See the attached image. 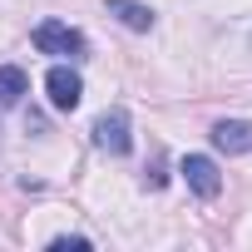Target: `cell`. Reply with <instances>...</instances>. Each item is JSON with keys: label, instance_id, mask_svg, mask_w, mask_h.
Instances as JSON below:
<instances>
[{"label": "cell", "instance_id": "obj_2", "mask_svg": "<svg viewBox=\"0 0 252 252\" xmlns=\"http://www.w3.org/2000/svg\"><path fill=\"white\" fill-rule=\"evenodd\" d=\"M94 144H99L104 154L124 158V154L134 149V134H129V114H124V109H109V114H99V119H94Z\"/></svg>", "mask_w": 252, "mask_h": 252}, {"label": "cell", "instance_id": "obj_8", "mask_svg": "<svg viewBox=\"0 0 252 252\" xmlns=\"http://www.w3.org/2000/svg\"><path fill=\"white\" fill-rule=\"evenodd\" d=\"M50 247H55V252H84V247H89V237H55Z\"/></svg>", "mask_w": 252, "mask_h": 252}, {"label": "cell", "instance_id": "obj_1", "mask_svg": "<svg viewBox=\"0 0 252 252\" xmlns=\"http://www.w3.org/2000/svg\"><path fill=\"white\" fill-rule=\"evenodd\" d=\"M30 40H35L40 55H69V60H79V55L89 50L84 30H74V25H64V20H40Z\"/></svg>", "mask_w": 252, "mask_h": 252}, {"label": "cell", "instance_id": "obj_6", "mask_svg": "<svg viewBox=\"0 0 252 252\" xmlns=\"http://www.w3.org/2000/svg\"><path fill=\"white\" fill-rule=\"evenodd\" d=\"M109 15L124 25V30H154V10L144 5V0H109Z\"/></svg>", "mask_w": 252, "mask_h": 252}, {"label": "cell", "instance_id": "obj_4", "mask_svg": "<svg viewBox=\"0 0 252 252\" xmlns=\"http://www.w3.org/2000/svg\"><path fill=\"white\" fill-rule=\"evenodd\" d=\"M178 173H183V183H188L198 198H218V193H222V173H218V163H213L208 154H188V158L178 163Z\"/></svg>", "mask_w": 252, "mask_h": 252}, {"label": "cell", "instance_id": "obj_5", "mask_svg": "<svg viewBox=\"0 0 252 252\" xmlns=\"http://www.w3.org/2000/svg\"><path fill=\"white\" fill-rule=\"evenodd\" d=\"M208 139H213V149H222V154H252V124H247V119H218Z\"/></svg>", "mask_w": 252, "mask_h": 252}, {"label": "cell", "instance_id": "obj_7", "mask_svg": "<svg viewBox=\"0 0 252 252\" xmlns=\"http://www.w3.org/2000/svg\"><path fill=\"white\" fill-rule=\"evenodd\" d=\"M25 89H30V74H25L20 64H0V104L15 109V104L25 99Z\"/></svg>", "mask_w": 252, "mask_h": 252}, {"label": "cell", "instance_id": "obj_3", "mask_svg": "<svg viewBox=\"0 0 252 252\" xmlns=\"http://www.w3.org/2000/svg\"><path fill=\"white\" fill-rule=\"evenodd\" d=\"M45 94H50V104H55V109L74 114V109H79V99H84V79H79L69 64H55V69L45 74Z\"/></svg>", "mask_w": 252, "mask_h": 252}]
</instances>
